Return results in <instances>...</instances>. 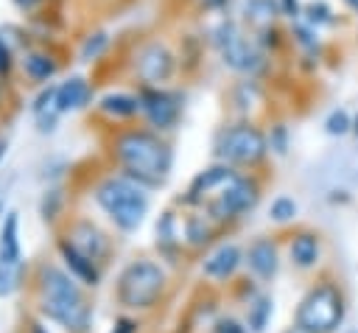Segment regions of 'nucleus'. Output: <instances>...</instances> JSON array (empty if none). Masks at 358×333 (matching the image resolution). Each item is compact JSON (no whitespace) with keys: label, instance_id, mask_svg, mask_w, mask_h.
I'll use <instances>...</instances> for the list:
<instances>
[{"label":"nucleus","instance_id":"obj_1","mask_svg":"<svg viewBox=\"0 0 358 333\" xmlns=\"http://www.w3.org/2000/svg\"><path fill=\"white\" fill-rule=\"evenodd\" d=\"M31 283L36 313L48 325H56L67 333H90L95 311L84 294V285L62 263H36Z\"/></svg>","mask_w":358,"mask_h":333},{"label":"nucleus","instance_id":"obj_2","mask_svg":"<svg viewBox=\"0 0 358 333\" xmlns=\"http://www.w3.org/2000/svg\"><path fill=\"white\" fill-rule=\"evenodd\" d=\"M112 157L120 173L148 190L162 187L173 168V148L154 129H120L112 137Z\"/></svg>","mask_w":358,"mask_h":333},{"label":"nucleus","instance_id":"obj_3","mask_svg":"<svg viewBox=\"0 0 358 333\" xmlns=\"http://www.w3.org/2000/svg\"><path fill=\"white\" fill-rule=\"evenodd\" d=\"M92 201L98 204V210L106 215V221L117 229V232H137L148 215L151 199H148V187H143L140 182H134L126 173H106L95 182L92 187Z\"/></svg>","mask_w":358,"mask_h":333},{"label":"nucleus","instance_id":"obj_4","mask_svg":"<svg viewBox=\"0 0 358 333\" xmlns=\"http://www.w3.org/2000/svg\"><path fill=\"white\" fill-rule=\"evenodd\" d=\"M168 285V271L151 257L129 260L115 280V302L126 311H148L159 302Z\"/></svg>","mask_w":358,"mask_h":333},{"label":"nucleus","instance_id":"obj_5","mask_svg":"<svg viewBox=\"0 0 358 333\" xmlns=\"http://www.w3.org/2000/svg\"><path fill=\"white\" fill-rule=\"evenodd\" d=\"M213 48L221 56L224 67H229L238 76L255 78L266 67V50L257 45V39L232 17H224L213 28Z\"/></svg>","mask_w":358,"mask_h":333},{"label":"nucleus","instance_id":"obj_6","mask_svg":"<svg viewBox=\"0 0 358 333\" xmlns=\"http://www.w3.org/2000/svg\"><path fill=\"white\" fill-rule=\"evenodd\" d=\"M268 137L266 132L252 120H238L229 126H221L213 140V154L218 162L235 165V168H255L268 157Z\"/></svg>","mask_w":358,"mask_h":333},{"label":"nucleus","instance_id":"obj_7","mask_svg":"<svg viewBox=\"0 0 358 333\" xmlns=\"http://www.w3.org/2000/svg\"><path fill=\"white\" fill-rule=\"evenodd\" d=\"M296 322L313 333H333L344 322V299L338 288L330 283L310 288L296 305Z\"/></svg>","mask_w":358,"mask_h":333},{"label":"nucleus","instance_id":"obj_8","mask_svg":"<svg viewBox=\"0 0 358 333\" xmlns=\"http://www.w3.org/2000/svg\"><path fill=\"white\" fill-rule=\"evenodd\" d=\"M260 201V185L255 176L238 173L221 193H215L201 210L204 215H210L215 224H227L235 221L241 215H246L249 210H255V204Z\"/></svg>","mask_w":358,"mask_h":333},{"label":"nucleus","instance_id":"obj_9","mask_svg":"<svg viewBox=\"0 0 358 333\" xmlns=\"http://www.w3.org/2000/svg\"><path fill=\"white\" fill-rule=\"evenodd\" d=\"M137 98H140V115L154 132L165 134L179 126L182 112H185L182 92L168 90V87H140Z\"/></svg>","mask_w":358,"mask_h":333},{"label":"nucleus","instance_id":"obj_10","mask_svg":"<svg viewBox=\"0 0 358 333\" xmlns=\"http://www.w3.org/2000/svg\"><path fill=\"white\" fill-rule=\"evenodd\" d=\"M176 73V53L165 42H145L134 56L140 87H165Z\"/></svg>","mask_w":358,"mask_h":333},{"label":"nucleus","instance_id":"obj_11","mask_svg":"<svg viewBox=\"0 0 358 333\" xmlns=\"http://www.w3.org/2000/svg\"><path fill=\"white\" fill-rule=\"evenodd\" d=\"M238 176V171H235V165H227V162H213V165H207V168H201L193 179H190V185H187V190H185V196H182V204H187V207H204L215 193H221L232 179Z\"/></svg>","mask_w":358,"mask_h":333},{"label":"nucleus","instance_id":"obj_12","mask_svg":"<svg viewBox=\"0 0 358 333\" xmlns=\"http://www.w3.org/2000/svg\"><path fill=\"white\" fill-rule=\"evenodd\" d=\"M62 235H64L73 246H78L84 255H90L92 260H98V263H103V257H106L109 249H112L109 235H106L92 218H87V215H78V218L67 221V227H64Z\"/></svg>","mask_w":358,"mask_h":333},{"label":"nucleus","instance_id":"obj_13","mask_svg":"<svg viewBox=\"0 0 358 333\" xmlns=\"http://www.w3.org/2000/svg\"><path fill=\"white\" fill-rule=\"evenodd\" d=\"M56 257L84 288H98L101 285V277H103L101 274V263L92 260L90 255H84L78 246H73L64 235L56 238Z\"/></svg>","mask_w":358,"mask_h":333},{"label":"nucleus","instance_id":"obj_14","mask_svg":"<svg viewBox=\"0 0 358 333\" xmlns=\"http://www.w3.org/2000/svg\"><path fill=\"white\" fill-rule=\"evenodd\" d=\"M241 263H243L241 246L232 243V241H227V243H218L210 255H204V260H201V274H204L207 280L224 283V280H229V277L238 271Z\"/></svg>","mask_w":358,"mask_h":333},{"label":"nucleus","instance_id":"obj_15","mask_svg":"<svg viewBox=\"0 0 358 333\" xmlns=\"http://www.w3.org/2000/svg\"><path fill=\"white\" fill-rule=\"evenodd\" d=\"M243 263L249 266V271L257 280H274V274L280 271V252L277 243L271 238H255L246 252H243Z\"/></svg>","mask_w":358,"mask_h":333},{"label":"nucleus","instance_id":"obj_16","mask_svg":"<svg viewBox=\"0 0 358 333\" xmlns=\"http://www.w3.org/2000/svg\"><path fill=\"white\" fill-rule=\"evenodd\" d=\"M92 104V84L84 76H70L67 81L56 84V109L62 115L87 109Z\"/></svg>","mask_w":358,"mask_h":333},{"label":"nucleus","instance_id":"obj_17","mask_svg":"<svg viewBox=\"0 0 358 333\" xmlns=\"http://www.w3.org/2000/svg\"><path fill=\"white\" fill-rule=\"evenodd\" d=\"M98 112L115 123H123V120H131L140 115V98L137 92H123V90H112V92H103L98 98Z\"/></svg>","mask_w":358,"mask_h":333},{"label":"nucleus","instance_id":"obj_18","mask_svg":"<svg viewBox=\"0 0 358 333\" xmlns=\"http://www.w3.org/2000/svg\"><path fill=\"white\" fill-rule=\"evenodd\" d=\"M277 20H280L277 0H246L241 6V25L249 28V34H257L263 28L277 25Z\"/></svg>","mask_w":358,"mask_h":333},{"label":"nucleus","instance_id":"obj_19","mask_svg":"<svg viewBox=\"0 0 358 333\" xmlns=\"http://www.w3.org/2000/svg\"><path fill=\"white\" fill-rule=\"evenodd\" d=\"M154 235H157V249L159 255L165 257H173L179 252V246L185 243L182 241V227H179V218L173 215V210H165L159 218H157V227H154Z\"/></svg>","mask_w":358,"mask_h":333},{"label":"nucleus","instance_id":"obj_20","mask_svg":"<svg viewBox=\"0 0 358 333\" xmlns=\"http://www.w3.org/2000/svg\"><path fill=\"white\" fill-rule=\"evenodd\" d=\"M20 67L22 73L34 81V84H48L56 73H59V62L45 53V50H28L22 59H20Z\"/></svg>","mask_w":358,"mask_h":333},{"label":"nucleus","instance_id":"obj_21","mask_svg":"<svg viewBox=\"0 0 358 333\" xmlns=\"http://www.w3.org/2000/svg\"><path fill=\"white\" fill-rule=\"evenodd\" d=\"M0 260H25L22 257V243H20V213L8 210L6 218L0 221Z\"/></svg>","mask_w":358,"mask_h":333},{"label":"nucleus","instance_id":"obj_22","mask_svg":"<svg viewBox=\"0 0 358 333\" xmlns=\"http://www.w3.org/2000/svg\"><path fill=\"white\" fill-rule=\"evenodd\" d=\"M291 263L299 266V269H313L319 263V255H322V246H319V238L313 232H299L291 238Z\"/></svg>","mask_w":358,"mask_h":333},{"label":"nucleus","instance_id":"obj_23","mask_svg":"<svg viewBox=\"0 0 358 333\" xmlns=\"http://www.w3.org/2000/svg\"><path fill=\"white\" fill-rule=\"evenodd\" d=\"M302 20H305L310 28H316L319 34L327 31V28H336V25L341 22V17H338V11H336V6H333L330 0H305V6H302Z\"/></svg>","mask_w":358,"mask_h":333},{"label":"nucleus","instance_id":"obj_24","mask_svg":"<svg viewBox=\"0 0 358 333\" xmlns=\"http://www.w3.org/2000/svg\"><path fill=\"white\" fill-rule=\"evenodd\" d=\"M182 241L190 246V249H201L213 241V218L210 215H201V213H190L185 215L182 221Z\"/></svg>","mask_w":358,"mask_h":333},{"label":"nucleus","instance_id":"obj_25","mask_svg":"<svg viewBox=\"0 0 358 333\" xmlns=\"http://www.w3.org/2000/svg\"><path fill=\"white\" fill-rule=\"evenodd\" d=\"M64 204H67V193H64V187H59V185H48V187L42 190V196H39V204H36L39 218H42L45 224H56V221L64 215Z\"/></svg>","mask_w":358,"mask_h":333},{"label":"nucleus","instance_id":"obj_26","mask_svg":"<svg viewBox=\"0 0 358 333\" xmlns=\"http://www.w3.org/2000/svg\"><path fill=\"white\" fill-rule=\"evenodd\" d=\"M28 277V263L25 260H0V299L17 294Z\"/></svg>","mask_w":358,"mask_h":333},{"label":"nucleus","instance_id":"obj_27","mask_svg":"<svg viewBox=\"0 0 358 333\" xmlns=\"http://www.w3.org/2000/svg\"><path fill=\"white\" fill-rule=\"evenodd\" d=\"M271 311H274L271 297L255 294V297L249 299V305H246V327H249L252 333H263L266 325H268V319H271Z\"/></svg>","mask_w":358,"mask_h":333},{"label":"nucleus","instance_id":"obj_28","mask_svg":"<svg viewBox=\"0 0 358 333\" xmlns=\"http://www.w3.org/2000/svg\"><path fill=\"white\" fill-rule=\"evenodd\" d=\"M288 39H291L302 53H319V50H322L319 31L310 28L305 20H294V22H291V28H288Z\"/></svg>","mask_w":358,"mask_h":333},{"label":"nucleus","instance_id":"obj_29","mask_svg":"<svg viewBox=\"0 0 358 333\" xmlns=\"http://www.w3.org/2000/svg\"><path fill=\"white\" fill-rule=\"evenodd\" d=\"M106 48H109V36L103 31H95V34L84 36V42L78 48V56H81V62H95L106 53Z\"/></svg>","mask_w":358,"mask_h":333},{"label":"nucleus","instance_id":"obj_30","mask_svg":"<svg viewBox=\"0 0 358 333\" xmlns=\"http://www.w3.org/2000/svg\"><path fill=\"white\" fill-rule=\"evenodd\" d=\"M324 132L330 134V137H344V134H350L352 132V115L347 112V109H330L327 112V118H324Z\"/></svg>","mask_w":358,"mask_h":333},{"label":"nucleus","instance_id":"obj_31","mask_svg":"<svg viewBox=\"0 0 358 333\" xmlns=\"http://www.w3.org/2000/svg\"><path fill=\"white\" fill-rule=\"evenodd\" d=\"M296 213H299V207H296V201H294L291 196H277V199L268 204V218H271L274 224H288V221L296 218Z\"/></svg>","mask_w":358,"mask_h":333},{"label":"nucleus","instance_id":"obj_32","mask_svg":"<svg viewBox=\"0 0 358 333\" xmlns=\"http://www.w3.org/2000/svg\"><path fill=\"white\" fill-rule=\"evenodd\" d=\"M266 137H268V148H271L274 154H280V157L288 154V148H291V134H288V126H285V123H274Z\"/></svg>","mask_w":358,"mask_h":333},{"label":"nucleus","instance_id":"obj_33","mask_svg":"<svg viewBox=\"0 0 358 333\" xmlns=\"http://www.w3.org/2000/svg\"><path fill=\"white\" fill-rule=\"evenodd\" d=\"M277 6H280V17H285L288 22L302 20V6H305V0H277Z\"/></svg>","mask_w":358,"mask_h":333},{"label":"nucleus","instance_id":"obj_34","mask_svg":"<svg viewBox=\"0 0 358 333\" xmlns=\"http://www.w3.org/2000/svg\"><path fill=\"white\" fill-rule=\"evenodd\" d=\"M213 333H249V327L241 325V322L232 319V316H221V319L213 325Z\"/></svg>","mask_w":358,"mask_h":333},{"label":"nucleus","instance_id":"obj_35","mask_svg":"<svg viewBox=\"0 0 358 333\" xmlns=\"http://www.w3.org/2000/svg\"><path fill=\"white\" fill-rule=\"evenodd\" d=\"M11 64H14V53H11V45H8V42L0 36V76H8Z\"/></svg>","mask_w":358,"mask_h":333},{"label":"nucleus","instance_id":"obj_36","mask_svg":"<svg viewBox=\"0 0 358 333\" xmlns=\"http://www.w3.org/2000/svg\"><path fill=\"white\" fill-rule=\"evenodd\" d=\"M137 319H131V316H120L115 325H112V330L109 333H137Z\"/></svg>","mask_w":358,"mask_h":333},{"label":"nucleus","instance_id":"obj_37","mask_svg":"<svg viewBox=\"0 0 358 333\" xmlns=\"http://www.w3.org/2000/svg\"><path fill=\"white\" fill-rule=\"evenodd\" d=\"M28 333H50V327H48V322L39 316V319H31V322H28Z\"/></svg>","mask_w":358,"mask_h":333},{"label":"nucleus","instance_id":"obj_38","mask_svg":"<svg viewBox=\"0 0 358 333\" xmlns=\"http://www.w3.org/2000/svg\"><path fill=\"white\" fill-rule=\"evenodd\" d=\"M341 3V8L344 11H350V14H355L358 17V0H338Z\"/></svg>","mask_w":358,"mask_h":333},{"label":"nucleus","instance_id":"obj_39","mask_svg":"<svg viewBox=\"0 0 358 333\" xmlns=\"http://www.w3.org/2000/svg\"><path fill=\"white\" fill-rule=\"evenodd\" d=\"M36 3H39V0H14V6H17V8H22V11H31Z\"/></svg>","mask_w":358,"mask_h":333},{"label":"nucleus","instance_id":"obj_40","mask_svg":"<svg viewBox=\"0 0 358 333\" xmlns=\"http://www.w3.org/2000/svg\"><path fill=\"white\" fill-rule=\"evenodd\" d=\"M282 333H313V330H308V327H302V325L296 322V325H291V327H285Z\"/></svg>","mask_w":358,"mask_h":333},{"label":"nucleus","instance_id":"obj_41","mask_svg":"<svg viewBox=\"0 0 358 333\" xmlns=\"http://www.w3.org/2000/svg\"><path fill=\"white\" fill-rule=\"evenodd\" d=\"M6 213H8V210H6V199H3V196H0V221H3V218H6Z\"/></svg>","mask_w":358,"mask_h":333},{"label":"nucleus","instance_id":"obj_42","mask_svg":"<svg viewBox=\"0 0 358 333\" xmlns=\"http://www.w3.org/2000/svg\"><path fill=\"white\" fill-rule=\"evenodd\" d=\"M352 134H355V137H358V112H355V115H352Z\"/></svg>","mask_w":358,"mask_h":333},{"label":"nucleus","instance_id":"obj_43","mask_svg":"<svg viewBox=\"0 0 358 333\" xmlns=\"http://www.w3.org/2000/svg\"><path fill=\"white\" fill-rule=\"evenodd\" d=\"M3 157H6V140H0V162H3Z\"/></svg>","mask_w":358,"mask_h":333},{"label":"nucleus","instance_id":"obj_44","mask_svg":"<svg viewBox=\"0 0 358 333\" xmlns=\"http://www.w3.org/2000/svg\"><path fill=\"white\" fill-rule=\"evenodd\" d=\"M0 92H3V90H0Z\"/></svg>","mask_w":358,"mask_h":333}]
</instances>
